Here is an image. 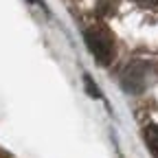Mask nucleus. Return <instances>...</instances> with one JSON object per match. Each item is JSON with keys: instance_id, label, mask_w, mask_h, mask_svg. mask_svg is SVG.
Listing matches in <instances>:
<instances>
[{"instance_id": "1", "label": "nucleus", "mask_w": 158, "mask_h": 158, "mask_svg": "<svg viewBox=\"0 0 158 158\" xmlns=\"http://www.w3.org/2000/svg\"><path fill=\"white\" fill-rule=\"evenodd\" d=\"M84 40H86V46H88V51L94 55V59L99 64H110L112 62V53H114V48H112V37L108 35V31L106 29H88L86 33H84Z\"/></svg>"}, {"instance_id": "2", "label": "nucleus", "mask_w": 158, "mask_h": 158, "mask_svg": "<svg viewBox=\"0 0 158 158\" xmlns=\"http://www.w3.org/2000/svg\"><path fill=\"white\" fill-rule=\"evenodd\" d=\"M147 84H149V66L145 62H132L121 75L123 90H127L132 94L143 92L147 88Z\"/></svg>"}, {"instance_id": "3", "label": "nucleus", "mask_w": 158, "mask_h": 158, "mask_svg": "<svg viewBox=\"0 0 158 158\" xmlns=\"http://www.w3.org/2000/svg\"><path fill=\"white\" fill-rule=\"evenodd\" d=\"M145 143L149 152L158 158V125H147L145 127Z\"/></svg>"}, {"instance_id": "4", "label": "nucleus", "mask_w": 158, "mask_h": 158, "mask_svg": "<svg viewBox=\"0 0 158 158\" xmlns=\"http://www.w3.org/2000/svg\"><path fill=\"white\" fill-rule=\"evenodd\" d=\"M84 81H86V88H88V92H90V97H101L99 94V88L92 84V79H90V75H84Z\"/></svg>"}, {"instance_id": "5", "label": "nucleus", "mask_w": 158, "mask_h": 158, "mask_svg": "<svg viewBox=\"0 0 158 158\" xmlns=\"http://www.w3.org/2000/svg\"><path fill=\"white\" fill-rule=\"evenodd\" d=\"M136 2H141L145 7H158V0H136Z\"/></svg>"}]
</instances>
